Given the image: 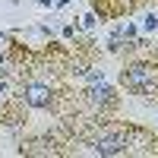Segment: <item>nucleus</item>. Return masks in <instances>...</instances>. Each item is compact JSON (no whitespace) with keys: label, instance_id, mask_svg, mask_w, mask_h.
I'll use <instances>...</instances> for the list:
<instances>
[{"label":"nucleus","instance_id":"3","mask_svg":"<svg viewBox=\"0 0 158 158\" xmlns=\"http://www.w3.org/2000/svg\"><path fill=\"white\" fill-rule=\"evenodd\" d=\"M101 155H117V152H123V139H117V136H104L98 139V146H95Z\"/></svg>","mask_w":158,"mask_h":158},{"label":"nucleus","instance_id":"2","mask_svg":"<svg viewBox=\"0 0 158 158\" xmlns=\"http://www.w3.org/2000/svg\"><path fill=\"white\" fill-rule=\"evenodd\" d=\"M22 98L32 104V108H48L51 104V89H44V85H38V82H32V85H25V92H22Z\"/></svg>","mask_w":158,"mask_h":158},{"label":"nucleus","instance_id":"4","mask_svg":"<svg viewBox=\"0 0 158 158\" xmlns=\"http://www.w3.org/2000/svg\"><path fill=\"white\" fill-rule=\"evenodd\" d=\"M89 95H92V101H98V104L104 101V104H108V101H111V95H114V92H111L108 85H98V89H92Z\"/></svg>","mask_w":158,"mask_h":158},{"label":"nucleus","instance_id":"1","mask_svg":"<svg viewBox=\"0 0 158 158\" xmlns=\"http://www.w3.org/2000/svg\"><path fill=\"white\" fill-rule=\"evenodd\" d=\"M123 85L127 89H133V92H146L149 85H152V73L146 70V67H133V70H123Z\"/></svg>","mask_w":158,"mask_h":158}]
</instances>
